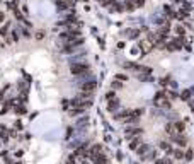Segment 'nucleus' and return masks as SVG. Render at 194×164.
Returning a JSON list of instances; mask_svg holds the SVG:
<instances>
[{"label":"nucleus","instance_id":"nucleus-1","mask_svg":"<svg viewBox=\"0 0 194 164\" xmlns=\"http://www.w3.org/2000/svg\"><path fill=\"white\" fill-rule=\"evenodd\" d=\"M143 133V128H138V127H133V125H128L126 127V130H124V135H126V138L130 140V138H133V137H138V135H142Z\"/></svg>","mask_w":194,"mask_h":164},{"label":"nucleus","instance_id":"nucleus-2","mask_svg":"<svg viewBox=\"0 0 194 164\" xmlns=\"http://www.w3.org/2000/svg\"><path fill=\"white\" fill-rule=\"evenodd\" d=\"M138 48H140V51H142V57H145V55H148V53L152 51V48H153V45L148 39H142V41H138V45H136Z\"/></svg>","mask_w":194,"mask_h":164},{"label":"nucleus","instance_id":"nucleus-3","mask_svg":"<svg viewBox=\"0 0 194 164\" xmlns=\"http://www.w3.org/2000/svg\"><path fill=\"white\" fill-rule=\"evenodd\" d=\"M169 137H170V140H172V142H175V144H179V145H181V147H186V145H187V138L184 137L182 133H174V135H169Z\"/></svg>","mask_w":194,"mask_h":164},{"label":"nucleus","instance_id":"nucleus-4","mask_svg":"<svg viewBox=\"0 0 194 164\" xmlns=\"http://www.w3.org/2000/svg\"><path fill=\"white\" fill-rule=\"evenodd\" d=\"M148 150H152V149H150V145H148V144H143V142H142V144H140V147H138L136 150H135V152H136L142 159H147Z\"/></svg>","mask_w":194,"mask_h":164},{"label":"nucleus","instance_id":"nucleus-5","mask_svg":"<svg viewBox=\"0 0 194 164\" xmlns=\"http://www.w3.org/2000/svg\"><path fill=\"white\" fill-rule=\"evenodd\" d=\"M118 108H119V99H118V97H112V99H109V103H107V111L114 113Z\"/></svg>","mask_w":194,"mask_h":164},{"label":"nucleus","instance_id":"nucleus-6","mask_svg":"<svg viewBox=\"0 0 194 164\" xmlns=\"http://www.w3.org/2000/svg\"><path fill=\"white\" fill-rule=\"evenodd\" d=\"M194 92V87H189V89H184L181 94H179V99H182V101H189L191 99V96H193Z\"/></svg>","mask_w":194,"mask_h":164},{"label":"nucleus","instance_id":"nucleus-7","mask_svg":"<svg viewBox=\"0 0 194 164\" xmlns=\"http://www.w3.org/2000/svg\"><path fill=\"white\" fill-rule=\"evenodd\" d=\"M142 144V137H133L130 138V150H136Z\"/></svg>","mask_w":194,"mask_h":164},{"label":"nucleus","instance_id":"nucleus-8","mask_svg":"<svg viewBox=\"0 0 194 164\" xmlns=\"http://www.w3.org/2000/svg\"><path fill=\"white\" fill-rule=\"evenodd\" d=\"M160 149H162V150L167 154V156L174 154V147H172V145H170L169 142H160Z\"/></svg>","mask_w":194,"mask_h":164},{"label":"nucleus","instance_id":"nucleus-9","mask_svg":"<svg viewBox=\"0 0 194 164\" xmlns=\"http://www.w3.org/2000/svg\"><path fill=\"white\" fill-rule=\"evenodd\" d=\"M85 70H87L85 65H73V67H72V74H82Z\"/></svg>","mask_w":194,"mask_h":164},{"label":"nucleus","instance_id":"nucleus-10","mask_svg":"<svg viewBox=\"0 0 194 164\" xmlns=\"http://www.w3.org/2000/svg\"><path fill=\"white\" fill-rule=\"evenodd\" d=\"M143 113H145V108H135V110H131V113H130V115H131V116H135V118H140Z\"/></svg>","mask_w":194,"mask_h":164},{"label":"nucleus","instance_id":"nucleus-11","mask_svg":"<svg viewBox=\"0 0 194 164\" xmlns=\"http://www.w3.org/2000/svg\"><path fill=\"white\" fill-rule=\"evenodd\" d=\"M124 9L128 12H131V11L136 9V5H135V2H133V0H124Z\"/></svg>","mask_w":194,"mask_h":164},{"label":"nucleus","instance_id":"nucleus-12","mask_svg":"<svg viewBox=\"0 0 194 164\" xmlns=\"http://www.w3.org/2000/svg\"><path fill=\"white\" fill-rule=\"evenodd\" d=\"M94 161H95V164H107V157H106L104 154H99V156H95Z\"/></svg>","mask_w":194,"mask_h":164},{"label":"nucleus","instance_id":"nucleus-13","mask_svg":"<svg viewBox=\"0 0 194 164\" xmlns=\"http://www.w3.org/2000/svg\"><path fill=\"white\" fill-rule=\"evenodd\" d=\"M193 157H194V149H186L184 150V159L186 161H193Z\"/></svg>","mask_w":194,"mask_h":164},{"label":"nucleus","instance_id":"nucleus-14","mask_svg":"<svg viewBox=\"0 0 194 164\" xmlns=\"http://www.w3.org/2000/svg\"><path fill=\"white\" fill-rule=\"evenodd\" d=\"M172 156L177 159V161H182V159H184V150H182V149H174Z\"/></svg>","mask_w":194,"mask_h":164},{"label":"nucleus","instance_id":"nucleus-15","mask_svg":"<svg viewBox=\"0 0 194 164\" xmlns=\"http://www.w3.org/2000/svg\"><path fill=\"white\" fill-rule=\"evenodd\" d=\"M165 132L170 133V135H174V133H177V130H175V127H174V123H167V125H165Z\"/></svg>","mask_w":194,"mask_h":164},{"label":"nucleus","instance_id":"nucleus-16","mask_svg":"<svg viewBox=\"0 0 194 164\" xmlns=\"http://www.w3.org/2000/svg\"><path fill=\"white\" fill-rule=\"evenodd\" d=\"M174 127H175V130L181 133V132H184V128H186V123H182V122H174Z\"/></svg>","mask_w":194,"mask_h":164},{"label":"nucleus","instance_id":"nucleus-17","mask_svg":"<svg viewBox=\"0 0 194 164\" xmlns=\"http://www.w3.org/2000/svg\"><path fill=\"white\" fill-rule=\"evenodd\" d=\"M138 36H140V29H133V31L128 32V38H130V39H136Z\"/></svg>","mask_w":194,"mask_h":164},{"label":"nucleus","instance_id":"nucleus-18","mask_svg":"<svg viewBox=\"0 0 194 164\" xmlns=\"http://www.w3.org/2000/svg\"><path fill=\"white\" fill-rule=\"evenodd\" d=\"M155 164H172V161H170V159L169 157H163V159H155Z\"/></svg>","mask_w":194,"mask_h":164},{"label":"nucleus","instance_id":"nucleus-19","mask_svg":"<svg viewBox=\"0 0 194 164\" xmlns=\"http://www.w3.org/2000/svg\"><path fill=\"white\" fill-rule=\"evenodd\" d=\"M167 97H169V99H177L179 94L175 92V91H167Z\"/></svg>","mask_w":194,"mask_h":164},{"label":"nucleus","instance_id":"nucleus-20","mask_svg":"<svg viewBox=\"0 0 194 164\" xmlns=\"http://www.w3.org/2000/svg\"><path fill=\"white\" fill-rule=\"evenodd\" d=\"M84 89L85 91H94L95 89V84H94V82H87V84H84Z\"/></svg>","mask_w":194,"mask_h":164},{"label":"nucleus","instance_id":"nucleus-21","mask_svg":"<svg viewBox=\"0 0 194 164\" xmlns=\"http://www.w3.org/2000/svg\"><path fill=\"white\" fill-rule=\"evenodd\" d=\"M147 157H148V159H157V157H158V152H157V150H152V152H148Z\"/></svg>","mask_w":194,"mask_h":164},{"label":"nucleus","instance_id":"nucleus-22","mask_svg":"<svg viewBox=\"0 0 194 164\" xmlns=\"http://www.w3.org/2000/svg\"><path fill=\"white\" fill-rule=\"evenodd\" d=\"M170 84V77H163V79H160V85H167Z\"/></svg>","mask_w":194,"mask_h":164},{"label":"nucleus","instance_id":"nucleus-23","mask_svg":"<svg viewBox=\"0 0 194 164\" xmlns=\"http://www.w3.org/2000/svg\"><path fill=\"white\" fill-rule=\"evenodd\" d=\"M114 77H116L118 80H128V75H124V74H116Z\"/></svg>","mask_w":194,"mask_h":164},{"label":"nucleus","instance_id":"nucleus-24","mask_svg":"<svg viewBox=\"0 0 194 164\" xmlns=\"http://www.w3.org/2000/svg\"><path fill=\"white\" fill-rule=\"evenodd\" d=\"M121 87H123V84H121V82H118V79H116L114 82H112V89H121Z\"/></svg>","mask_w":194,"mask_h":164},{"label":"nucleus","instance_id":"nucleus-25","mask_svg":"<svg viewBox=\"0 0 194 164\" xmlns=\"http://www.w3.org/2000/svg\"><path fill=\"white\" fill-rule=\"evenodd\" d=\"M145 2H147V0H135V5H136V7H143V5H145Z\"/></svg>","mask_w":194,"mask_h":164},{"label":"nucleus","instance_id":"nucleus-26","mask_svg":"<svg viewBox=\"0 0 194 164\" xmlns=\"http://www.w3.org/2000/svg\"><path fill=\"white\" fill-rule=\"evenodd\" d=\"M184 32H186L184 26H177V34H182V36H184Z\"/></svg>","mask_w":194,"mask_h":164},{"label":"nucleus","instance_id":"nucleus-27","mask_svg":"<svg viewBox=\"0 0 194 164\" xmlns=\"http://www.w3.org/2000/svg\"><path fill=\"white\" fill-rule=\"evenodd\" d=\"M106 97H107V99H112V97H116V92H112V91H111V92H107V94H106Z\"/></svg>","mask_w":194,"mask_h":164},{"label":"nucleus","instance_id":"nucleus-28","mask_svg":"<svg viewBox=\"0 0 194 164\" xmlns=\"http://www.w3.org/2000/svg\"><path fill=\"white\" fill-rule=\"evenodd\" d=\"M175 2H179V4H184V2H186V0H175Z\"/></svg>","mask_w":194,"mask_h":164}]
</instances>
